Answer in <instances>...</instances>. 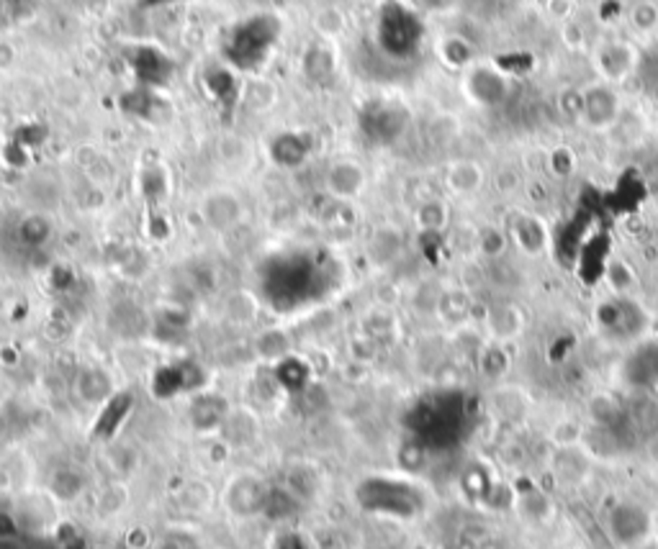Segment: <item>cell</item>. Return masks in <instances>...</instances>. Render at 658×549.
I'll use <instances>...</instances> for the list:
<instances>
[{
    "mask_svg": "<svg viewBox=\"0 0 658 549\" xmlns=\"http://www.w3.org/2000/svg\"><path fill=\"white\" fill-rule=\"evenodd\" d=\"M368 188V173L365 167L353 157L335 159L324 173V190L337 200L361 198Z\"/></svg>",
    "mask_w": 658,
    "mask_h": 549,
    "instance_id": "6da1fadb",
    "label": "cell"
},
{
    "mask_svg": "<svg viewBox=\"0 0 658 549\" xmlns=\"http://www.w3.org/2000/svg\"><path fill=\"white\" fill-rule=\"evenodd\" d=\"M199 211H201V219H204L206 226H211L214 231H229L245 216V206H242L240 196L227 188L208 190L201 198Z\"/></svg>",
    "mask_w": 658,
    "mask_h": 549,
    "instance_id": "7a4b0ae2",
    "label": "cell"
},
{
    "mask_svg": "<svg viewBox=\"0 0 658 549\" xmlns=\"http://www.w3.org/2000/svg\"><path fill=\"white\" fill-rule=\"evenodd\" d=\"M265 496H268V485L263 483L260 478H252V475H240L237 480H232V485L224 493V501L227 508L240 516V519H250L263 513V505H265Z\"/></svg>",
    "mask_w": 658,
    "mask_h": 549,
    "instance_id": "3957f363",
    "label": "cell"
},
{
    "mask_svg": "<svg viewBox=\"0 0 658 549\" xmlns=\"http://www.w3.org/2000/svg\"><path fill=\"white\" fill-rule=\"evenodd\" d=\"M648 529H651L648 513L633 504L614 505L613 513H610V531H613L614 539L625 547H633L638 542H643Z\"/></svg>",
    "mask_w": 658,
    "mask_h": 549,
    "instance_id": "277c9868",
    "label": "cell"
},
{
    "mask_svg": "<svg viewBox=\"0 0 658 549\" xmlns=\"http://www.w3.org/2000/svg\"><path fill=\"white\" fill-rule=\"evenodd\" d=\"M483 182H486V173L474 159H455L445 167V188L458 198L476 196Z\"/></svg>",
    "mask_w": 658,
    "mask_h": 549,
    "instance_id": "5b68a950",
    "label": "cell"
},
{
    "mask_svg": "<svg viewBox=\"0 0 658 549\" xmlns=\"http://www.w3.org/2000/svg\"><path fill=\"white\" fill-rule=\"evenodd\" d=\"M75 393L80 396L83 403L88 406H98L103 400H109L114 393V383H111V375L101 367H83L77 377H75Z\"/></svg>",
    "mask_w": 658,
    "mask_h": 549,
    "instance_id": "8992f818",
    "label": "cell"
},
{
    "mask_svg": "<svg viewBox=\"0 0 658 549\" xmlns=\"http://www.w3.org/2000/svg\"><path fill=\"white\" fill-rule=\"evenodd\" d=\"M85 485H88V480L77 467H57L49 475V493L62 504L77 501L85 493Z\"/></svg>",
    "mask_w": 658,
    "mask_h": 549,
    "instance_id": "52a82bcc",
    "label": "cell"
},
{
    "mask_svg": "<svg viewBox=\"0 0 658 549\" xmlns=\"http://www.w3.org/2000/svg\"><path fill=\"white\" fill-rule=\"evenodd\" d=\"M301 501L296 498L294 493L286 488V485H275L268 488V496H265V505H263V516L271 519V521H286L298 513Z\"/></svg>",
    "mask_w": 658,
    "mask_h": 549,
    "instance_id": "ba28073f",
    "label": "cell"
},
{
    "mask_svg": "<svg viewBox=\"0 0 658 549\" xmlns=\"http://www.w3.org/2000/svg\"><path fill=\"white\" fill-rule=\"evenodd\" d=\"M509 234H512V242L517 244L523 252H527V254L540 252V246L545 242L543 223L538 219H530V216H520V219L515 221V226L509 229Z\"/></svg>",
    "mask_w": 658,
    "mask_h": 549,
    "instance_id": "9c48e42d",
    "label": "cell"
},
{
    "mask_svg": "<svg viewBox=\"0 0 658 549\" xmlns=\"http://www.w3.org/2000/svg\"><path fill=\"white\" fill-rule=\"evenodd\" d=\"M414 223H417V229H419V231H427V234H437V231H443V229L451 223L448 206L437 198L425 200V203L414 211Z\"/></svg>",
    "mask_w": 658,
    "mask_h": 549,
    "instance_id": "30bf717a",
    "label": "cell"
},
{
    "mask_svg": "<svg viewBox=\"0 0 658 549\" xmlns=\"http://www.w3.org/2000/svg\"><path fill=\"white\" fill-rule=\"evenodd\" d=\"M286 488H288L296 498L304 504V501H309V498H314V496H317V488H319L317 472H314L312 467H304V464H301V467H294V470L288 472Z\"/></svg>",
    "mask_w": 658,
    "mask_h": 549,
    "instance_id": "8fae6325",
    "label": "cell"
},
{
    "mask_svg": "<svg viewBox=\"0 0 658 549\" xmlns=\"http://www.w3.org/2000/svg\"><path fill=\"white\" fill-rule=\"evenodd\" d=\"M52 231H54V226H52V219L46 214H28L21 221V239L26 244H31V246L45 244L52 237Z\"/></svg>",
    "mask_w": 658,
    "mask_h": 549,
    "instance_id": "7c38bea8",
    "label": "cell"
},
{
    "mask_svg": "<svg viewBox=\"0 0 658 549\" xmlns=\"http://www.w3.org/2000/svg\"><path fill=\"white\" fill-rule=\"evenodd\" d=\"M489 329L494 336L500 339H509L520 331V313L517 308L507 306V308H497L489 313Z\"/></svg>",
    "mask_w": 658,
    "mask_h": 549,
    "instance_id": "4fadbf2b",
    "label": "cell"
},
{
    "mask_svg": "<svg viewBox=\"0 0 658 549\" xmlns=\"http://www.w3.org/2000/svg\"><path fill=\"white\" fill-rule=\"evenodd\" d=\"M478 249L486 254V257H497L507 249V234L501 229H483L478 234Z\"/></svg>",
    "mask_w": 658,
    "mask_h": 549,
    "instance_id": "5bb4252c",
    "label": "cell"
},
{
    "mask_svg": "<svg viewBox=\"0 0 658 549\" xmlns=\"http://www.w3.org/2000/svg\"><path fill=\"white\" fill-rule=\"evenodd\" d=\"M124 504H126V493H124L121 485H109V488L101 490V496H98V511H101L103 516L116 513Z\"/></svg>",
    "mask_w": 658,
    "mask_h": 549,
    "instance_id": "9a60e30c",
    "label": "cell"
},
{
    "mask_svg": "<svg viewBox=\"0 0 658 549\" xmlns=\"http://www.w3.org/2000/svg\"><path fill=\"white\" fill-rule=\"evenodd\" d=\"M548 162H550V170H553V175H561V177H566L573 173V154H571V149H566V147H558V149H553L550 152V157H548Z\"/></svg>",
    "mask_w": 658,
    "mask_h": 549,
    "instance_id": "2e32d148",
    "label": "cell"
},
{
    "mask_svg": "<svg viewBox=\"0 0 658 549\" xmlns=\"http://www.w3.org/2000/svg\"><path fill=\"white\" fill-rule=\"evenodd\" d=\"M342 13L340 11H332V8H327V11H321L317 16V28L324 34V36H337L342 34Z\"/></svg>",
    "mask_w": 658,
    "mask_h": 549,
    "instance_id": "e0dca14e",
    "label": "cell"
},
{
    "mask_svg": "<svg viewBox=\"0 0 658 549\" xmlns=\"http://www.w3.org/2000/svg\"><path fill=\"white\" fill-rule=\"evenodd\" d=\"M159 549H201L199 547V539L185 534V531H173L162 539Z\"/></svg>",
    "mask_w": 658,
    "mask_h": 549,
    "instance_id": "ac0fdd59",
    "label": "cell"
},
{
    "mask_svg": "<svg viewBox=\"0 0 658 549\" xmlns=\"http://www.w3.org/2000/svg\"><path fill=\"white\" fill-rule=\"evenodd\" d=\"M494 185H497V190L500 193H512L515 190V185H517V175L515 173H509V170H504V173H497V177H494Z\"/></svg>",
    "mask_w": 658,
    "mask_h": 549,
    "instance_id": "d6986e66",
    "label": "cell"
},
{
    "mask_svg": "<svg viewBox=\"0 0 658 549\" xmlns=\"http://www.w3.org/2000/svg\"><path fill=\"white\" fill-rule=\"evenodd\" d=\"M13 60H16V49H13V44L0 42V72L13 65Z\"/></svg>",
    "mask_w": 658,
    "mask_h": 549,
    "instance_id": "ffe728a7",
    "label": "cell"
},
{
    "mask_svg": "<svg viewBox=\"0 0 658 549\" xmlns=\"http://www.w3.org/2000/svg\"><path fill=\"white\" fill-rule=\"evenodd\" d=\"M16 534V521L11 519V513L0 511V539H11Z\"/></svg>",
    "mask_w": 658,
    "mask_h": 549,
    "instance_id": "44dd1931",
    "label": "cell"
},
{
    "mask_svg": "<svg viewBox=\"0 0 658 549\" xmlns=\"http://www.w3.org/2000/svg\"><path fill=\"white\" fill-rule=\"evenodd\" d=\"M95 549H103V547H95Z\"/></svg>",
    "mask_w": 658,
    "mask_h": 549,
    "instance_id": "7402d4cb",
    "label": "cell"
}]
</instances>
